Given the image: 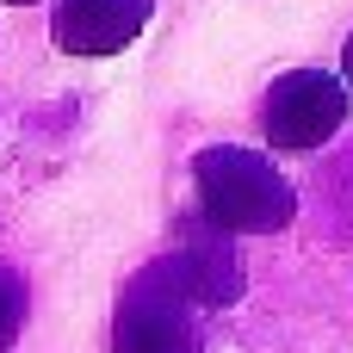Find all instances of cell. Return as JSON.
<instances>
[{
  "instance_id": "7",
  "label": "cell",
  "mask_w": 353,
  "mask_h": 353,
  "mask_svg": "<svg viewBox=\"0 0 353 353\" xmlns=\"http://www.w3.org/2000/svg\"><path fill=\"white\" fill-rule=\"evenodd\" d=\"M341 74H347V87H353V37H347V50H341Z\"/></svg>"
},
{
  "instance_id": "1",
  "label": "cell",
  "mask_w": 353,
  "mask_h": 353,
  "mask_svg": "<svg viewBox=\"0 0 353 353\" xmlns=\"http://www.w3.org/2000/svg\"><path fill=\"white\" fill-rule=\"evenodd\" d=\"M192 186H199L205 223H217V230H230V236H273V230H285L292 211H298L292 180H285L267 155L230 149V143L199 149Z\"/></svg>"
},
{
  "instance_id": "2",
  "label": "cell",
  "mask_w": 353,
  "mask_h": 353,
  "mask_svg": "<svg viewBox=\"0 0 353 353\" xmlns=\"http://www.w3.org/2000/svg\"><path fill=\"white\" fill-rule=\"evenodd\" d=\"M199 304L168 279V267L155 261L149 273H137L118 298L112 316V353H205L199 341Z\"/></svg>"
},
{
  "instance_id": "8",
  "label": "cell",
  "mask_w": 353,
  "mask_h": 353,
  "mask_svg": "<svg viewBox=\"0 0 353 353\" xmlns=\"http://www.w3.org/2000/svg\"><path fill=\"white\" fill-rule=\"evenodd\" d=\"M12 6H31V0H12Z\"/></svg>"
},
{
  "instance_id": "5",
  "label": "cell",
  "mask_w": 353,
  "mask_h": 353,
  "mask_svg": "<svg viewBox=\"0 0 353 353\" xmlns=\"http://www.w3.org/2000/svg\"><path fill=\"white\" fill-rule=\"evenodd\" d=\"M149 25V0H62L56 43L68 56H112Z\"/></svg>"
},
{
  "instance_id": "3",
  "label": "cell",
  "mask_w": 353,
  "mask_h": 353,
  "mask_svg": "<svg viewBox=\"0 0 353 353\" xmlns=\"http://www.w3.org/2000/svg\"><path fill=\"white\" fill-rule=\"evenodd\" d=\"M347 124V81L323 68H292L267 93V143L273 149H323Z\"/></svg>"
},
{
  "instance_id": "4",
  "label": "cell",
  "mask_w": 353,
  "mask_h": 353,
  "mask_svg": "<svg viewBox=\"0 0 353 353\" xmlns=\"http://www.w3.org/2000/svg\"><path fill=\"white\" fill-rule=\"evenodd\" d=\"M161 267H168V279H174L199 310H217V304H236V298H242V267H236L230 230H217V223L192 230Z\"/></svg>"
},
{
  "instance_id": "6",
  "label": "cell",
  "mask_w": 353,
  "mask_h": 353,
  "mask_svg": "<svg viewBox=\"0 0 353 353\" xmlns=\"http://www.w3.org/2000/svg\"><path fill=\"white\" fill-rule=\"evenodd\" d=\"M25 279L12 273V267H0V353L19 341V329H25Z\"/></svg>"
}]
</instances>
